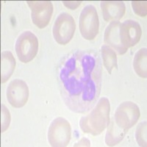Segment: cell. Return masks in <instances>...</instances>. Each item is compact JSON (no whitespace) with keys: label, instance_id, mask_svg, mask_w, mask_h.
Instances as JSON below:
<instances>
[{"label":"cell","instance_id":"ac0fdd59","mask_svg":"<svg viewBox=\"0 0 147 147\" xmlns=\"http://www.w3.org/2000/svg\"><path fill=\"white\" fill-rule=\"evenodd\" d=\"M146 1H132V7L135 13L141 17L146 16Z\"/></svg>","mask_w":147,"mask_h":147},{"label":"cell","instance_id":"44dd1931","mask_svg":"<svg viewBox=\"0 0 147 147\" xmlns=\"http://www.w3.org/2000/svg\"><path fill=\"white\" fill-rule=\"evenodd\" d=\"M90 140L86 138H82L78 143L74 145V146H90Z\"/></svg>","mask_w":147,"mask_h":147},{"label":"cell","instance_id":"9c48e42d","mask_svg":"<svg viewBox=\"0 0 147 147\" xmlns=\"http://www.w3.org/2000/svg\"><path fill=\"white\" fill-rule=\"evenodd\" d=\"M29 98V88L22 80L16 79L12 80L7 86V99L13 107H23Z\"/></svg>","mask_w":147,"mask_h":147},{"label":"cell","instance_id":"4fadbf2b","mask_svg":"<svg viewBox=\"0 0 147 147\" xmlns=\"http://www.w3.org/2000/svg\"><path fill=\"white\" fill-rule=\"evenodd\" d=\"M16 67V60L9 51H4L1 54V82L5 83L13 73Z\"/></svg>","mask_w":147,"mask_h":147},{"label":"cell","instance_id":"3957f363","mask_svg":"<svg viewBox=\"0 0 147 147\" xmlns=\"http://www.w3.org/2000/svg\"><path fill=\"white\" fill-rule=\"evenodd\" d=\"M140 109L136 103L127 101L119 105L113 120L122 130L127 131L137 123L140 118Z\"/></svg>","mask_w":147,"mask_h":147},{"label":"cell","instance_id":"e0dca14e","mask_svg":"<svg viewBox=\"0 0 147 147\" xmlns=\"http://www.w3.org/2000/svg\"><path fill=\"white\" fill-rule=\"evenodd\" d=\"M147 122L146 121L140 122L136 129V138L138 144L140 146H146V126Z\"/></svg>","mask_w":147,"mask_h":147},{"label":"cell","instance_id":"ba28073f","mask_svg":"<svg viewBox=\"0 0 147 147\" xmlns=\"http://www.w3.org/2000/svg\"><path fill=\"white\" fill-rule=\"evenodd\" d=\"M31 10V18L36 27L43 29L49 23L53 13V5L50 1H27Z\"/></svg>","mask_w":147,"mask_h":147},{"label":"cell","instance_id":"5b68a950","mask_svg":"<svg viewBox=\"0 0 147 147\" xmlns=\"http://www.w3.org/2000/svg\"><path fill=\"white\" fill-rule=\"evenodd\" d=\"M15 49L18 60L27 63L36 56L38 50V40L32 32L25 31L17 38Z\"/></svg>","mask_w":147,"mask_h":147},{"label":"cell","instance_id":"52a82bcc","mask_svg":"<svg viewBox=\"0 0 147 147\" xmlns=\"http://www.w3.org/2000/svg\"><path fill=\"white\" fill-rule=\"evenodd\" d=\"M75 21L70 14L62 13L54 23L52 33L55 40L60 45H65L71 40L75 32Z\"/></svg>","mask_w":147,"mask_h":147},{"label":"cell","instance_id":"8992f818","mask_svg":"<svg viewBox=\"0 0 147 147\" xmlns=\"http://www.w3.org/2000/svg\"><path fill=\"white\" fill-rule=\"evenodd\" d=\"M79 26L81 35L86 40H94L99 33V20L96 9L89 5L83 8L80 16Z\"/></svg>","mask_w":147,"mask_h":147},{"label":"cell","instance_id":"30bf717a","mask_svg":"<svg viewBox=\"0 0 147 147\" xmlns=\"http://www.w3.org/2000/svg\"><path fill=\"white\" fill-rule=\"evenodd\" d=\"M119 35L121 44L128 49L138 43L142 35V30L138 22L127 20L121 24Z\"/></svg>","mask_w":147,"mask_h":147},{"label":"cell","instance_id":"7a4b0ae2","mask_svg":"<svg viewBox=\"0 0 147 147\" xmlns=\"http://www.w3.org/2000/svg\"><path fill=\"white\" fill-rule=\"evenodd\" d=\"M110 110L108 99L102 97L90 113L81 118L80 126L82 132L94 136L100 135L109 124Z\"/></svg>","mask_w":147,"mask_h":147},{"label":"cell","instance_id":"ffe728a7","mask_svg":"<svg viewBox=\"0 0 147 147\" xmlns=\"http://www.w3.org/2000/svg\"><path fill=\"white\" fill-rule=\"evenodd\" d=\"M63 2L65 7L71 10H75L81 4V2H79V1H74H74H63Z\"/></svg>","mask_w":147,"mask_h":147},{"label":"cell","instance_id":"6da1fadb","mask_svg":"<svg viewBox=\"0 0 147 147\" xmlns=\"http://www.w3.org/2000/svg\"><path fill=\"white\" fill-rule=\"evenodd\" d=\"M63 99L76 113L88 111L95 105L102 85V65L94 51H77L64 63L60 72Z\"/></svg>","mask_w":147,"mask_h":147},{"label":"cell","instance_id":"8fae6325","mask_svg":"<svg viewBox=\"0 0 147 147\" xmlns=\"http://www.w3.org/2000/svg\"><path fill=\"white\" fill-rule=\"evenodd\" d=\"M101 9L106 22H119L125 13L126 7L121 1H102Z\"/></svg>","mask_w":147,"mask_h":147},{"label":"cell","instance_id":"9a60e30c","mask_svg":"<svg viewBox=\"0 0 147 147\" xmlns=\"http://www.w3.org/2000/svg\"><path fill=\"white\" fill-rule=\"evenodd\" d=\"M147 49H140L136 52L133 61V67L138 75L142 78L147 77Z\"/></svg>","mask_w":147,"mask_h":147},{"label":"cell","instance_id":"277c9868","mask_svg":"<svg viewBox=\"0 0 147 147\" xmlns=\"http://www.w3.org/2000/svg\"><path fill=\"white\" fill-rule=\"evenodd\" d=\"M71 128L64 118L58 117L52 121L48 130V140L52 146L64 147L69 144Z\"/></svg>","mask_w":147,"mask_h":147},{"label":"cell","instance_id":"7c38bea8","mask_svg":"<svg viewBox=\"0 0 147 147\" xmlns=\"http://www.w3.org/2000/svg\"><path fill=\"white\" fill-rule=\"evenodd\" d=\"M121 23L119 22H112L107 26L105 32L104 40L105 43L110 47H113L118 54L124 55L127 51L124 46L121 44L119 35V28Z\"/></svg>","mask_w":147,"mask_h":147},{"label":"cell","instance_id":"d6986e66","mask_svg":"<svg viewBox=\"0 0 147 147\" xmlns=\"http://www.w3.org/2000/svg\"><path fill=\"white\" fill-rule=\"evenodd\" d=\"M2 124H1V132H4L7 130L10 126V114L8 109L4 105H2Z\"/></svg>","mask_w":147,"mask_h":147},{"label":"cell","instance_id":"5bb4252c","mask_svg":"<svg viewBox=\"0 0 147 147\" xmlns=\"http://www.w3.org/2000/svg\"><path fill=\"white\" fill-rule=\"evenodd\" d=\"M127 132L122 130L115 124L114 121L112 120L109 122L108 128L105 136V143L108 146H113L117 145L124 139Z\"/></svg>","mask_w":147,"mask_h":147},{"label":"cell","instance_id":"2e32d148","mask_svg":"<svg viewBox=\"0 0 147 147\" xmlns=\"http://www.w3.org/2000/svg\"><path fill=\"white\" fill-rule=\"evenodd\" d=\"M101 53L104 65L110 74L113 69L118 67L116 54L113 49L106 45H103L101 47Z\"/></svg>","mask_w":147,"mask_h":147}]
</instances>
